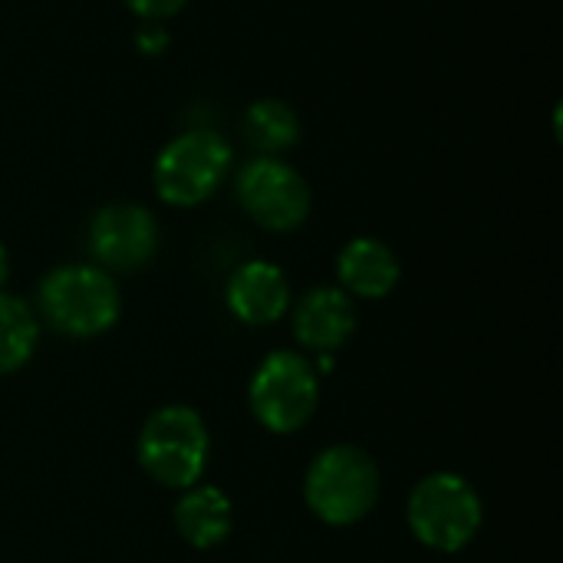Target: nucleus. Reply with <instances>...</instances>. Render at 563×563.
Here are the masks:
<instances>
[{"label": "nucleus", "mask_w": 563, "mask_h": 563, "mask_svg": "<svg viewBox=\"0 0 563 563\" xmlns=\"http://www.w3.org/2000/svg\"><path fill=\"white\" fill-rule=\"evenodd\" d=\"M244 132L261 155H280L300 142V115L284 99H257L244 112Z\"/></svg>", "instance_id": "obj_13"}, {"label": "nucleus", "mask_w": 563, "mask_h": 563, "mask_svg": "<svg viewBox=\"0 0 563 563\" xmlns=\"http://www.w3.org/2000/svg\"><path fill=\"white\" fill-rule=\"evenodd\" d=\"M379 465L360 445H330L323 449L303 478L307 508L330 528H350L363 521L379 501Z\"/></svg>", "instance_id": "obj_1"}, {"label": "nucleus", "mask_w": 563, "mask_h": 563, "mask_svg": "<svg viewBox=\"0 0 563 563\" xmlns=\"http://www.w3.org/2000/svg\"><path fill=\"white\" fill-rule=\"evenodd\" d=\"M40 340L36 313L26 300L0 294V376L16 373L30 363Z\"/></svg>", "instance_id": "obj_14"}, {"label": "nucleus", "mask_w": 563, "mask_h": 563, "mask_svg": "<svg viewBox=\"0 0 563 563\" xmlns=\"http://www.w3.org/2000/svg\"><path fill=\"white\" fill-rule=\"evenodd\" d=\"M43 320L76 340L99 336L115 327L122 313L119 287L109 271L92 264H63L49 271L36 294Z\"/></svg>", "instance_id": "obj_3"}, {"label": "nucleus", "mask_w": 563, "mask_h": 563, "mask_svg": "<svg viewBox=\"0 0 563 563\" xmlns=\"http://www.w3.org/2000/svg\"><path fill=\"white\" fill-rule=\"evenodd\" d=\"M247 402H251L254 419L267 432L274 435L300 432L313 419L317 402H320L317 369L310 366L307 356L277 350L254 369Z\"/></svg>", "instance_id": "obj_6"}, {"label": "nucleus", "mask_w": 563, "mask_h": 563, "mask_svg": "<svg viewBox=\"0 0 563 563\" xmlns=\"http://www.w3.org/2000/svg\"><path fill=\"white\" fill-rule=\"evenodd\" d=\"M175 528L185 544L195 551L218 548L231 538L234 528V505L231 498L214 485H195L188 488L175 505Z\"/></svg>", "instance_id": "obj_12"}, {"label": "nucleus", "mask_w": 563, "mask_h": 563, "mask_svg": "<svg viewBox=\"0 0 563 563\" xmlns=\"http://www.w3.org/2000/svg\"><path fill=\"white\" fill-rule=\"evenodd\" d=\"M139 465L142 472L172 492H188L201 482L211 455V435L205 419L188 406L155 409L139 432Z\"/></svg>", "instance_id": "obj_2"}, {"label": "nucleus", "mask_w": 563, "mask_h": 563, "mask_svg": "<svg viewBox=\"0 0 563 563\" xmlns=\"http://www.w3.org/2000/svg\"><path fill=\"white\" fill-rule=\"evenodd\" d=\"M356 330L353 297L340 287H313L294 307V336L313 353L340 350Z\"/></svg>", "instance_id": "obj_10"}, {"label": "nucleus", "mask_w": 563, "mask_h": 563, "mask_svg": "<svg viewBox=\"0 0 563 563\" xmlns=\"http://www.w3.org/2000/svg\"><path fill=\"white\" fill-rule=\"evenodd\" d=\"M125 7L142 20V23H162L172 20L188 7V0H125Z\"/></svg>", "instance_id": "obj_15"}, {"label": "nucleus", "mask_w": 563, "mask_h": 563, "mask_svg": "<svg viewBox=\"0 0 563 563\" xmlns=\"http://www.w3.org/2000/svg\"><path fill=\"white\" fill-rule=\"evenodd\" d=\"M89 251L102 271L132 274L158 251V221L135 201L102 205L89 221Z\"/></svg>", "instance_id": "obj_8"}, {"label": "nucleus", "mask_w": 563, "mask_h": 563, "mask_svg": "<svg viewBox=\"0 0 563 563\" xmlns=\"http://www.w3.org/2000/svg\"><path fill=\"white\" fill-rule=\"evenodd\" d=\"M224 300H228V310L234 313V320H241L247 327H267L287 313L290 284L277 264L247 261L231 274V280L224 287Z\"/></svg>", "instance_id": "obj_9"}, {"label": "nucleus", "mask_w": 563, "mask_h": 563, "mask_svg": "<svg viewBox=\"0 0 563 563\" xmlns=\"http://www.w3.org/2000/svg\"><path fill=\"white\" fill-rule=\"evenodd\" d=\"M7 277H10V257H7V247L0 241V287L7 284Z\"/></svg>", "instance_id": "obj_17"}, {"label": "nucleus", "mask_w": 563, "mask_h": 563, "mask_svg": "<svg viewBox=\"0 0 563 563\" xmlns=\"http://www.w3.org/2000/svg\"><path fill=\"white\" fill-rule=\"evenodd\" d=\"M340 290L360 300H383L396 290L402 267L389 244L379 238H353L336 257Z\"/></svg>", "instance_id": "obj_11"}, {"label": "nucleus", "mask_w": 563, "mask_h": 563, "mask_svg": "<svg viewBox=\"0 0 563 563\" xmlns=\"http://www.w3.org/2000/svg\"><path fill=\"white\" fill-rule=\"evenodd\" d=\"M234 191H238V205L244 208V214L274 234L297 231L310 218V208H313L307 178L280 155L251 158L238 172Z\"/></svg>", "instance_id": "obj_7"}, {"label": "nucleus", "mask_w": 563, "mask_h": 563, "mask_svg": "<svg viewBox=\"0 0 563 563\" xmlns=\"http://www.w3.org/2000/svg\"><path fill=\"white\" fill-rule=\"evenodd\" d=\"M231 162H234V148L221 132L205 125L185 129L155 155L152 165L155 195L172 208L205 205L228 178Z\"/></svg>", "instance_id": "obj_4"}, {"label": "nucleus", "mask_w": 563, "mask_h": 563, "mask_svg": "<svg viewBox=\"0 0 563 563\" xmlns=\"http://www.w3.org/2000/svg\"><path fill=\"white\" fill-rule=\"evenodd\" d=\"M168 43H172V36H168L165 23H142V26L135 30V49H139V53H145V56H158V53H165V49H168Z\"/></svg>", "instance_id": "obj_16"}, {"label": "nucleus", "mask_w": 563, "mask_h": 563, "mask_svg": "<svg viewBox=\"0 0 563 563\" xmlns=\"http://www.w3.org/2000/svg\"><path fill=\"white\" fill-rule=\"evenodd\" d=\"M406 521L422 548H432L439 554H455L478 538L485 521V505L462 475L435 472L412 488L406 505Z\"/></svg>", "instance_id": "obj_5"}]
</instances>
